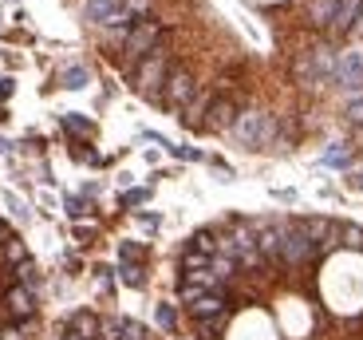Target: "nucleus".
Segmentation results:
<instances>
[{
    "label": "nucleus",
    "instance_id": "1",
    "mask_svg": "<svg viewBox=\"0 0 363 340\" xmlns=\"http://www.w3.org/2000/svg\"><path fill=\"white\" fill-rule=\"evenodd\" d=\"M233 138L249 150H261L277 138V119H272L269 111H241L233 123Z\"/></svg>",
    "mask_w": 363,
    "mask_h": 340
},
{
    "label": "nucleus",
    "instance_id": "38",
    "mask_svg": "<svg viewBox=\"0 0 363 340\" xmlns=\"http://www.w3.org/2000/svg\"><path fill=\"white\" fill-rule=\"evenodd\" d=\"M12 147V143H9V138H0V150H9Z\"/></svg>",
    "mask_w": 363,
    "mask_h": 340
},
{
    "label": "nucleus",
    "instance_id": "35",
    "mask_svg": "<svg viewBox=\"0 0 363 340\" xmlns=\"http://www.w3.org/2000/svg\"><path fill=\"white\" fill-rule=\"evenodd\" d=\"M352 186H355V190H363V175H352Z\"/></svg>",
    "mask_w": 363,
    "mask_h": 340
},
{
    "label": "nucleus",
    "instance_id": "18",
    "mask_svg": "<svg viewBox=\"0 0 363 340\" xmlns=\"http://www.w3.org/2000/svg\"><path fill=\"white\" fill-rule=\"evenodd\" d=\"M194 269H209V258L186 246V253H182V273H194Z\"/></svg>",
    "mask_w": 363,
    "mask_h": 340
},
{
    "label": "nucleus",
    "instance_id": "31",
    "mask_svg": "<svg viewBox=\"0 0 363 340\" xmlns=\"http://www.w3.org/2000/svg\"><path fill=\"white\" fill-rule=\"evenodd\" d=\"M64 206H67V214H72V218H83V214H87V202H83V198H64Z\"/></svg>",
    "mask_w": 363,
    "mask_h": 340
},
{
    "label": "nucleus",
    "instance_id": "13",
    "mask_svg": "<svg viewBox=\"0 0 363 340\" xmlns=\"http://www.w3.org/2000/svg\"><path fill=\"white\" fill-rule=\"evenodd\" d=\"M359 12H363V0H340V4H336V20H332V28H328V32H336V36L352 32L355 20H359Z\"/></svg>",
    "mask_w": 363,
    "mask_h": 340
},
{
    "label": "nucleus",
    "instance_id": "27",
    "mask_svg": "<svg viewBox=\"0 0 363 340\" xmlns=\"http://www.w3.org/2000/svg\"><path fill=\"white\" fill-rule=\"evenodd\" d=\"M118 332H123V321H118V317H107V321L99 324V340H118Z\"/></svg>",
    "mask_w": 363,
    "mask_h": 340
},
{
    "label": "nucleus",
    "instance_id": "25",
    "mask_svg": "<svg viewBox=\"0 0 363 340\" xmlns=\"http://www.w3.org/2000/svg\"><path fill=\"white\" fill-rule=\"evenodd\" d=\"M64 87H72V92L87 87V72H83V67H67V72H64Z\"/></svg>",
    "mask_w": 363,
    "mask_h": 340
},
{
    "label": "nucleus",
    "instance_id": "8",
    "mask_svg": "<svg viewBox=\"0 0 363 340\" xmlns=\"http://www.w3.org/2000/svg\"><path fill=\"white\" fill-rule=\"evenodd\" d=\"M253 230H257V249H261L264 265H281V221L261 218L253 221Z\"/></svg>",
    "mask_w": 363,
    "mask_h": 340
},
{
    "label": "nucleus",
    "instance_id": "12",
    "mask_svg": "<svg viewBox=\"0 0 363 340\" xmlns=\"http://www.w3.org/2000/svg\"><path fill=\"white\" fill-rule=\"evenodd\" d=\"M213 99H218L213 92L198 87V92H194V99L182 107V123H186V127H201V123H206V111H209V103H213Z\"/></svg>",
    "mask_w": 363,
    "mask_h": 340
},
{
    "label": "nucleus",
    "instance_id": "6",
    "mask_svg": "<svg viewBox=\"0 0 363 340\" xmlns=\"http://www.w3.org/2000/svg\"><path fill=\"white\" fill-rule=\"evenodd\" d=\"M194 92H198V79H194L186 67H174V72L166 75V87H162V95H158V103H162V107L182 111L186 103L194 99Z\"/></svg>",
    "mask_w": 363,
    "mask_h": 340
},
{
    "label": "nucleus",
    "instance_id": "37",
    "mask_svg": "<svg viewBox=\"0 0 363 340\" xmlns=\"http://www.w3.org/2000/svg\"><path fill=\"white\" fill-rule=\"evenodd\" d=\"M64 340H83V336H79V332H67V336H64Z\"/></svg>",
    "mask_w": 363,
    "mask_h": 340
},
{
    "label": "nucleus",
    "instance_id": "33",
    "mask_svg": "<svg viewBox=\"0 0 363 340\" xmlns=\"http://www.w3.org/2000/svg\"><path fill=\"white\" fill-rule=\"evenodd\" d=\"M12 95V79H0V99H9Z\"/></svg>",
    "mask_w": 363,
    "mask_h": 340
},
{
    "label": "nucleus",
    "instance_id": "30",
    "mask_svg": "<svg viewBox=\"0 0 363 340\" xmlns=\"http://www.w3.org/2000/svg\"><path fill=\"white\" fill-rule=\"evenodd\" d=\"M347 119H352L355 127H363V95H355V99L347 103Z\"/></svg>",
    "mask_w": 363,
    "mask_h": 340
},
{
    "label": "nucleus",
    "instance_id": "34",
    "mask_svg": "<svg viewBox=\"0 0 363 340\" xmlns=\"http://www.w3.org/2000/svg\"><path fill=\"white\" fill-rule=\"evenodd\" d=\"M0 340H20V329H9V332H4Z\"/></svg>",
    "mask_w": 363,
    "mask_h": 340
},
{
    "label": "nucleus",
    "instance_id": "20",
    "mask_svg": "<svg viewBox=\"0 0 363 340\" xmlns=\"http://www.w3.org/2000/svg\"><path fill=\"white\" fill-rule=\"evenodd\" d=\"M155 317H158V329H162V332L178 329V313H174V305H155Z\"/></svg>",
    "mask_w": 363,
    "mask_h": 340
},
{
    "label": "nucleus",
    "instance_id": "7",
    "mask_svg": "<svg viewBox=\"0 0 363 340\" xmlns=\"http://www.w3.org/2000/svg\"><path fill=\"white\" fill-rule=\"evenodd\" d=\"M336 83L344 87V92H352V99L355 95H363V52H344L336 60Z\"/></svg>",
    "mask_w": 363,
    "mask_h": 340
},
{
    "label": "nucleus",
    "instance_id": "17",
    "mask_svg": "<svg viewBox=\"0 0 363 340\" xmlns=\"http://www.w3.org/2000/svg\"><path fill=\"white\" fill-rule=\"evenodd\" d=\"M340 246L363 249V230H359V226H352V221H340Z\"/></svg>",
    "mask_w": 363,
    "mask_h": 340
},
{
    "label": "nucleus",
    "instance_id": "5",
    "mask_svg": "<svg viewBox=\"0 0 363 340\" xmlns=\"http://www.w3.org/2000/svg\"><path fill=\"white\" fill-rule=\"evenodd\" d=\"M233 253H237V265L241 269H264V258H261V249H257V230H253V221H233Z\"/></svg>",
    "mask_w": 363,
    "mask_h": 340
},
{
    "label": "nucleus",
    "instance_id": "2",
    "mask_svg": "<svg viewBox=\"0 0 363 340\" xmlns=\"http://www.w3.org/2000/svg\"><path fill=\"white\" fill-rule=\"evenodd\" d=\"M174 67H170V52L166 48H155V52L146 55L143 64H138V72H135V87L146 95V99H158L162 95V87H166V75H170Z\"/></svg>",
    "mask_w": 363,
    "mask_h": 340
},
{
    "label": "nucleus",
    "instance_id": "29",
    "mask_svg": "<svg viewBox=\"0 0 363 340\" xmlns=\"http://www.w3.org/2000/svg\"><path fill=\"white\" fill-rule=\"evenodd\" d=\"M64 127H67V131H75V135H91V131H95L87 119H79V115H64Z\"/></svg>",
    "mask_w": 363,
    "mask_h": 340
},
{
    "label": "nucleus",
    "instance_id": "16",
    "mask_svg": "<svg viewBox=\"0 0 363 340\" xmlns=\"http://www.w3.org/2000/svg\"><path fill=\"white\" fill-rule=\"evenodd\" d=\"M190 249H198V253L213 258V253H218V234H213V230H198V234L190 238Z\"/></svg>",
    "mask_w": 363,
    "mask_h": 340
},
{
    "label": "nucleus",
    "instance_id": "19",
    "mask_svg": "<svg viewBox=\"0 0 363 340\" xmlns=\"http://www.w3.org/2000/svg\"><path fill=\"white\" fill-rule=\"evenodd\" d=\"M4 261H9V265L28 261V249H24V241H20V238H9V241H4Z\"/></svg>",
    "mask_w": 363,
    "mask_h": 340
},
{
    "label": "nucleus",
    "instance_id": "28",
    "mask_svg": "<svg viewBox=\"0 0 363 340\" xmlns=\"http://www.w3.org/2000/svg\"><path fill=\"white\" fill-rule=\"evenodd\" d=\"M118 340H146V329L138 321H123V332H118Z\"/></svg>",
    "mask_w": 363,
    "mask_h": 340
},
{
    "label": "nucleus",
    "instance_id": "32",
    "mask_svg": "<svg viewBox=\"0 0 363 340\" xmlns=\"http://www.w3.org/2000/svg\"><path fill=\"white\" fill-rule=\"evenodd\" d=\"M146 198H150V190H127L123 194V206H143Z\"/></svg>",
    "mask_w": 363,
    "mask_h": 340
},
{
    "label": "nucleus",
    "instance_id": "10",
    "mask_svg": "<svg viewBox=\"0 0 363 340\" xmlns=\"http://www.w3.org/2000/svg\"><path fill=\"white\" fill-rule=\"evenodd\" d=\"M221 313H229L225 289H218V293H201L198 301L190 305V317H194V321H209V317H221Z\"/></svg>",
    "mask_w": 363,
    "mask_h": 340
},
{
    "label": "nucleus",
    "instance_id": "26",
    "mask_svg": "<svg viewBox=\"0 0 363 340\" xmlns=\"http://www.w3.org/2000/svg\"><path fill=\"white\" fill-rule=\"evenodd\" d=\"M118 253H123V265H138L143 261V246H135V241H123Z\"/></svg>",
    "mask_w": 363,
    "mask_h": 340
},
{
    "label": "nucleus",
    "instance_id": "23",
    "mask_svg": "<svg viewBox=\"0 0 363 340\" xmlns=\"http://www.w3.org/2000/svg\"><path fill=\"white\" fill-rule=\"evenodd\" d=\"M123 273V285H130V289H143L146 285V277H143V265H123L118 269Z\"/></svg>",
    "mask_w": 363,
    "mask_h": 340
},
{
    "label": "nucleus",
    "instance_id": "14",
    "mask_svg": "<svg viewBox=\"0 0 363 340\" xmlns=\"http://www.w3.org/2000/svg\"><path fill=\"white\" fill-rule=\"evenodd\" d=\"M99 324H103V321H99L95 313H87V309H79V313L67 317V329L79 332L83 340H99Z\"/></svg>",
    "mask_w": 363,
    "mask_h": 340
},
{
    "label": "nucleus",
    "instance_id": "21",
    "mask_svg": "<svg viewBox=\"0 0 363 340\" xmlns=\"http://www.w3.org/2000/svg\"><path fill=\"white\" fill-rule=\"evenodd\" d=\"M36 281H40L36 261H20V265H16V285H28V289H32Z\"/></svg>",
    "mask_w": 363,
    "mask_h": 340
},
{
    "label": "nucleus",
    "instance_id": "9",
    "mask_svg": "<svg viewBox=\"0 0 363 340\" xmlns=\"http://www.w3.org/2000/svg\"><path fill=\"white\" fill-rule=\"evenodd\" d=\"M237 103L233 99H213L209 103V111H206V123L201 127L206 131H233V123H237Z\"/></svg>",
    "mask_w": 363,
    "mask_h": 340
},
{
    "label": "nucleus",
    "instance_id": "15",
    "mask_svg": "<svg viewBox=\"0 0 363 340\" xmlns=\"http://www.w3.org/2000/svg\"><path fill=\"white\" fill-rule=\"evenodd\" d=\"M336 4L340 0H308V24L332 28V20H336Z\"/></svg>",
    "mask_w": 363,
    "mask_h": 340
},
{
    "label": "nucleus",
    "instance_id": "36",
    "mask_svg": "<svg viewBox=\"0 0 363 340\" xmlns=\"http://www.w3.org/2000/svg\"><path fill=\"white\" fill-rule=\"evenodd\" d=\"M352 32H359V36H363V12H359V20H355V28H352Z\"/></svg>",
    "mask_w": 363,
    "mask_h": 340
},
{
    "label": "nucleus",
    "instance_id": "11",
    "mask_svg": "<svg viewBox=\"0 0 363 340\" xmlns=\"http://www.w3.org/2000/svg\"><path fill=\"white\" fill-rule=\"evenodd\" d=\"M4 305H9V313L16 317V321H28V317L36 313V297H32L28 285H12L9 293H4Z\"/></svg>",
    "mask_w": 363,
    "mask_h": 340
},
{
    "label": "nucleus",
    "instance_id": "24",
    "mask_svg": "<svg viewBox=\"0 0 363 340\" xmlns=\"http://www.w3.org/2000/svg\"><path fill=\"white\" fill-rule=\"evenodd\" d=\"M123 12L138 24V20H146V12H150V0H123Z\"/></svg>",
    "mask_w": 363,
    "mask_h": 340
},
{
    "label": "nucleus",
    "instance_id": "4",
    "mask_svg": "<svg viewBox=\"0 0 363 340\" xmlns=\"http://www.w3.org/2000/svg\"><path fill=\"white\" fill-rule=\"evenodd\" d=\"M162 36H166V28L158 24V20L146 16V20H138V24L130 28V36H127V44H123V52H127L130 64H135V60L143 64V60L155 52V48H162Z\"/></svg>",
    "mask_w": 363,
    "mask_h": 340
},
{
    "label": "nucleus",
    "instance_id": "22",
    "mask_svg": "<svg viewBox=\"0 0 363 340\" xmlns=\"http://www.w3.org/2000/svg\"><path fill=\"white\" fill-rule=\"evenodd\" d=\"M347 158H352V147H347V143H336V147L324 155V163L328 166H347Z\"/></svg>",
    "mask_w": 363,
    "mask_h": 340
},
{
    "label": "nucleus",
    "instance_id": "3",
    "mask_svg": "<svg viewBox=\"0 0 363 340\" xmlns=\"http://www.w3.org/2000/svg\"><path fill=\"white\" fill-rule=\"evenodd\" d=\"M312 258H320L316 241L296 221H281V265H308Z\"/></svg>",
    "mask_w": 363,
    "mask_h": 340
}]
</instances>
